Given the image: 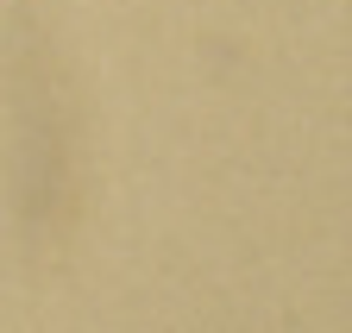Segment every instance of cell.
Masks as SVG:
<instances>
[]
</instances>
